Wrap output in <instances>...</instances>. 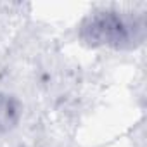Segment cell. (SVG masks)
<instances>
[{
  "label": "cell",
  "instance_id": "obj_1",
  "mask_svg": "<svg viewBox=\"0 0 147 147\" xmlns=\"http://www.w3.org/2000/svg\"><path fill=\"white\" fill-rule=\"evenodd\" d=\"M78 33L82 42L92 47L131 50L145 40V21L133 12L107 9L87 16Z\"/></svg>",
  "mask_w": 147,
  "mask_h": 147
},
{
  "label": "cell",
  "instance_id": "obj_2",
  "mask_svg": "<svg viewBox=\"0 0 147 147\" xmlns=\"http://www.w3.org/2000/svg\"><path fill=\"white\" fill-rule=\"evenodd\" d=\"M21 116H23V104L9 94H0V133H7L14 130Z\"/></svg>",
  "mask_w": 147,
  "mask_h": 147
}]
</instances>
